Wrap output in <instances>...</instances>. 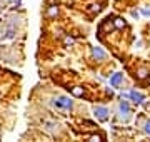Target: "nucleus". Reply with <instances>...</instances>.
<instances>
[{"label": "nucleus", "instance_id": "nucleus-1", "mask_svg": "<svg viewBox=\"0 0 150 142\" xmlns=\"http://www.w3.org/2000/svg\"><path fill=\"white\" fill-rule=\"evenodd\" d=\"M52 104H54V107L62 109V110H70L72 107H74V102H72L69 97H65V95H59V97H55L54 100H52Z\"/></svg>", "mask_w": 150, "mask_h": 142}, {"label": "nucleus", "instance_id": "nucleus-2", "mask_svg": "<svg viewBox=\"0 0 150 142\" xmlns=\"http://www.w3.org/2000/svg\"><path fill=\"white\" fill-rule=\"evenodd\" d=\"M15 33H17V30H15V27H13V25H7V27L2 30L0 38H2V40H8V38L15 37Z\"/></svg>", "mask_w": 150, "mask_h": 142}, {"label": "nucleus", "instance_id": "nucleus-3", "mask_svg": "<svg viewBox=\"0 0 150 142\" xmlns=\"http://www.w3.org/2000/svg\"><path fill=\"white\" fill-rule=\"evenodd\" d=\"M93 112H95V117L98 120H107L108 110L105 109V107H95V109H93Z\"/></svg>", "mask_w": 150, "mask_h": 142}, {"label": "nucleus", "instance_id": "nucleus-4", "mask_svg": "<svg viewBox=\"0 0 150 142\" xmlns=\"http://www.w3.org/2000/svg\"><path fill=\"white\" fill-rule=\"evenodd\" d=\"M118 112L122 114V117L125 115V119H129V114H130V107H129V104L125 102V100H122L120 102V105H118Z\"/></svg>", "mask_w": 150, "mask_h": 142}, {"label": "nucleus", "instance_id": "nucleus-5", "mask_svg": "<svg viewBox=\"0 0 150 142\" xmlns=\"http://www.w3.org/2000/svg\"><path fill=\"white\" fill-rule=\"evenodd\" d=\"M129 95H130V99L134 100L135 104H142V102H144V94L137 92V90H132V92H130Z\"/></svg>", "mask_w": 150, "mask_h": 142}, {"label": "nucleus", "instance_id": "nucleus-6", "mask_svg": "<svg viewBox=\"0 0 150 142\" xmlns=\"http://www.w3.org/2000/svg\"><path fill=\"white\" fill-rule=\"evenodd\" d=\"M92 55H93L97 60H103L105 59V52H103L100 47H92Z\"/></svg>", "mask_w": 150, "mask_h": 142}, {"label": "nucleus", "instance_id": "nucleus-7", "mask_svg": "<svg viewBox=\"0 0 150 142\" xmlns=\"http://www.w3.org/2000/svg\"><path fill=\"white\" fill-rule=\"evenodd\" d=\"M120 82H122V74H115V75L110 79V84H112V85H118Z\"/></svg>", "mask_w": 150, "mask_h": 142}, {"label": "nucleus", "instance_id": "nucleus-8", "mask_svg": "<svg viewBox=\"0 0 150 142\" xmlns=\"http://www.w3.org/2000/svg\"><path fill=\"white\" fill-rule=\"evenodd\" d=\"M43 126H45V129H48V131H54V129H55V122L45 120V122H43Z\"/></svg>", "mask_w": 150, "mask_h": 142}, {"label": "nucleus", "instance_id": "nucleus-9", "mask_svg": "<svg viewBox=\"0 0 150 142\" xmlns=\"http://www.w3.org/2000/svg\"><path fill=\"white\" fill-rule=\"evenodd\" d=\"M115 27H117V28H123V27H125V20H123V18H115Z\"/></svg>", "mask_w": 150, "mask_h": 142}, {"label": "nucleus", "instance_id": "nucleus-10", "mask_svg": "<svg viewBox=\"0 0 150 142\" xmlns=\"http://www.w3.org/2000/svg\"><path fill=\"white\" fill-rule=\"evenodd\" d=\"M72 92H74V95H83V90H82L80 87H75Z\"/></svg>", "mask_w": 150, "mask_h": 142}, {"label": "nucleus", "instance_id": "nucleus-11", "mask_svg": "<svg viewBox=\"0 0 150 142\" xmlns=\"http://www.w3.org/2000/svg\"><path fill=\"white\" fill-rule=\"evenodd\" d=\"M147 74H149V72L145 70V69H142V70L139 72V77H140V79H145V77H147Z\"/></svg>", "mask_w": 150, "mask_h": 142}, {"label": "nucleus", "instance_id": "nucleus-12", "mask_svg": "<svg viewBox=\"0 0 150 142\" xmlns=\"http://www.w3.org/2000/svg\"><path fill=\"white\" fill-rule=\"evenodd\" d=\"M102 139H103L102 136H92V137H90V141H95V142H97V141H102Z\"/></svg>", "mask_w": 150, "mask_h": 142}, {"label": "nucleus", "instance_id": "nucleus-13", "mask_svg": "<svg viewBox=\"0 0 150 142\" xmlns=\"http://www.w3.org/2000/svg\"><path fill=\"white\" fill-rule=\"evenodd\" d=\"M57 13V7H52L50 10H48V15H55Z\"/></svg>", "mask_w": 150, "mask_h": 142}, {"label": "nucleus", "instance_id": "nucleus-14", "mask_svg": "<svg viewBox=\"0 0 150 142\" xmlns=\"http://www.w3.org/2000/svg\"><path fill=\"white\" fill-rule=\"evenodd\" d=\"M145 132H147V134H150V120L145 124Z\"/></svg>", "mask_w": 150, "mask_h": 142}, {"label": "nucleus", "instance_id": "nucleus-15", "mask_svg": "<svg viewBox=\"0 0 150 142\" xmlns=\"http://www.w3.org/2000/svg\"><path fill=\"white\" fill-rule=\"evenodd\" d=\"M7 2H18V0H7Z\"/></svg>", "mask_w": 150, "mask_h": 142}]
</instances>
